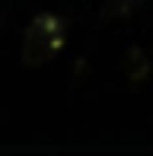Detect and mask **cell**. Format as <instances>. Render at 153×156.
<instances>
[{"mask_svg": "<svg viewBox=\"0 0 153 156\" xmlns=\"http://www.w3.org/2000/svg\"><path fill=\"white\" fill-rule=\"evenodd\" d=\"M131 10H137V0H112V6H105L102 16H128Z\"/></svg>", "mask_w": 153, "mask_h": 156, "instance_id": "cell-2", "label": "cell"}, {"mask_svg": "<svg viewBox=\"0 0 153 156\" xmlns=\"http://www.w3.org/2000/svg\"><path fill=\"white\" fill-rule=\"evenodd\" d=\"M67 26L54 13H38L29 23V29L23 35V64L26 67H41L64 48Z\"/></svg>", "mask_w": 153, "mask_h": 156, "instance_id": "cell-1", "label": "cell"}]
</instances>
